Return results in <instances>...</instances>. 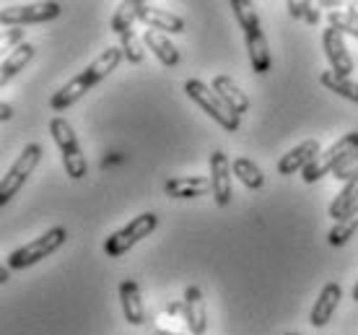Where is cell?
I'll return each instance as SVG.
<instances>
[{"instance_id":"obj_25","label":"cell","mask_w":358,"mask_h":335,"mask_svg":"<svg viewBox=\"0 0 358 335\" xmlns=\"http://www.w3.org/2000/svg\"><path fill=\"white\" fill-rule=\"evenodd\" d=\"M356 231H358V208L353 211V213H348L345 218H341V221H335V227H332L330 234H327V242H330L332 247H343Z\"/></svg>"},{"instance_id":"obj_19","label":"cell","mask_w":358,"mask_h":335,"mask_svg":"<svg viewBox=\"0 0 358 335\" xmlns=\"http://www.w3.org/2000/svg\"><path fill=\"white\" fill-rule=\"evenodd\" d=\"M143 45L156 55V60L166 68H174L179 65V50L171 45L169 34H162V31H153V29H145L143 31Z\"/></svg>"},{"instance_id":"obj_3","label":"cell","mask_w":358,"mask_h":335,"mask_svg":"<svg viewBox=\"0 0 358 335\" xmlns=\"http://www.w3.org/2000/svg\"><path fill=\"white\" fill-rule=\"evenodd\" d=\"M65 239H68L65 227L47 229L45 234L36 236L34 242L18 247V250H13V252L8 255V268L10 271H24V268H31V265L42 263L45 257H50V255L57 252V250L65 245Z\"/></svg>"},{"instance_id":"obj_9","label":"cell","mask_w":358,"mask_h":335,"mask_svg":"<svg viewBox=\"0 0 358 335\" xmlns=\"http://www.w3.org/2000/svg\"><path fill=\"white\" fill-rule=\"evenodd\" d=\"M210 195L215 198V203L226 208L231 203V162L224 151H213L210 154Z\"/></svg>"},{"instance_id":"obj_10","label":"cell","mask_w":358,"mask_h":335,"mask_svg":"<svg viewBox=\"0 0 358 335\" xmlns=\"http://www.w3.org/2000/svg\"><path fill=\"white\" fill-rule=\"evenodd\" d=\"M182 320L189 327L192 335H206L208 330V307L203 299V291L197 286L185 289V299H182Z\"/></svg>"},{"instance_id":"obj_12","label":"cell","mask_w":358,"mask_h":335,"mask_svg":"<svg viewBox=\"0 0 358 335\" xmlns=\"http://www.w3.org/2000/svg\"><path fill=\"white\" fill-rule=\"evenodd\" d=\"M141 24H145V29L162 31V34H182L185 31V18L171 13V10L156 8L151 3L141 0Z\"/></svg>"},{"instance_id":"obj_14","label":"cell","mask_w":358,"mask_h":335,"mask_svg":"<svg viewBox=\"0 0 358 335\" xmlns=\"http://www.w3.org/2000/svg\"><path fill=\"white\" fill-rule=\"evenodd\" d=\"M341 299H343L341 283H335V281L324 283L322 291H320V297H317V301H314L309 322H312L314 327H324L332 320V315H335V309H338Z\"/></svg>"},{"instance_id":"obj_32","label":"cell","mask_w":358,"mask_h":335,"mask_svg":"<svg viewBox=\"0 0 358 335\" xmlns=\"http://www.w3.org/2000/svg\"><path fill=\"white\" fill-rule=\"evenodd\" d=\"M10 115H13V107L10 104H0V120H10Z\"/></svg>"},{"instance_id":"obj_1","label":"cell","mask_w":358,"mask_h":335,"mask_svg":"<svg viewBox=\"0 0 358 335\" xmlns=\"http://www.w3.org/2000/svg\"><path fill=\"white\" fill-rule=\"evenodd\" d=\"M122 60H125V55H122L120 47H107L86 71L78 73L76 78H71L60 91H55L52 99H50V107H52L55 112H65L68 107H73V104L78 99H83L96 83L104 81L109 73L117 71V65L122 63Z\"/></svg>"},{"instance_id":"obj_17","label":"cell","mask_w":358,"mask_h":335,"mask_svg":"<svg viewBox=\"0 0 358 335\" xmlns=\"http://www.w3.org/2000/svg\"><path fill=\"white\" fill-rule=\"evenodd\" d=\"M213 91L224 99V104L231 109L234 115H239V117H242L244 112H250V97H247V94H244V91L231 81V76H215Z\"/></svg>"},{"instance_id":"obj_6","label":"cell","mask_w":358,"mask_h":335,"mask_svg":"<svg viewBox=\"0 0 358 335\" xmlns=\"http://www.w3.org/2000/svg\"><path fill=\"white\" fill-rule=\"evenodd\" d=\"M63 13V6L57 0H42V3H13L0 8V24L3 27H29V24H47Z\"/></svg>"},{"instance_id":"obj_38","label":"cell","mask_w":358,"mask_h":335,"mask_svg":"<svg viewBox=\"0 0 358 335\" xmlns=\"http://www.w3.org/2000/svg\"><path fill=\"white\" fill-rule=\"evenodd\" d=\"M286 335H301V333H286Z\"/></svg>"},{"instance_id":"obj_31","label":"cell","mask_w":358,"mask_h":335,"mask_svg":"<svg viewBox=\"0 0 358 335\" xmlns=\"http://www.w3.org/2000/svg\"><path fill=\"white\" fill-rule=\"evenodd\" d=\"M24 36H27V29H21V27L6 29V31H3V42H0V47L13 52V50H18L21 45H27V42H24Z\"/></svg>"},{"instance_id":"obj_34","label":"cell","mask_w":358,"mask_h":335,"mask_svg":"<svg viewBox=\"0 0 358 335\" xmlns=\"http://www.w3.org/2000/svg\"><path fill=\"white\" fill-rule=\"evenodd\" d=\"M320 6H324V8H338V3H330V0H322Z\"/></svg>"},{"instance_id":"obj_24","label":"cell","mask_w":358,"mask_h":335,"mask_svg":"<svg viewBox=\"0 0 358 335\" xmlns=\"http://www.w3.org/2000/svg\"><path fill=\"white\" fill-rule=\"evenodd\" d=\"M320 81H322L324 89L335 91L338 97H343V99H348V101H356L358 104V83L350 81L348 76H338L335 71H324L322 76H320Z\"/></svg>"},{"instance_id":"obj_20","label":"cell","mask_w":358,"mask_h":335,"mask_svg":"<svg viewBox=\"0 0 358 335\" xmlns=\"http://www.w3.org/2000/svg\"><path fill=\"white\" fill-rule=\"evenodd\" d=\"M34 52H36V47L34 45H21L18 50H13V52L3 60V71H0V86H6V83H10L13 78H16L18 73L24 71L31 60H34Z\"/></svg>"},{"instance_id":"obj_22","label":"cell","mask_w":358,"mask_h":335,"mask_svg":"<svg viewBox=\"0 0 358 335\" xmlns=\"http://www.w3.org/2000/svg\"><path fill=\"white\" fill-rule=\"evenodd\" d=\"M231 172L239 177V182H242L247 190H260L262 185H265V174H262V169L255 162H252V159H247V156H239V159H234V162H231Z\"/></svg>"},{"instance_id":"obj_36","label":"cell","mask_w":358,"mask_h":335,"mask_svg":"<svg viewBox=\"0 0 358 335\" xmlns=\"http://www.w3.org/2000/svg\"><path fill=\"white\" fill-rule=\"evenodd\" d=\"M153 335H182V333H171V330H156Z\"/></svg>"},{"instance_id":"obj_26","label":"cell","mask_w":358,"mask_h":335,"mask_svg":"<svg viewBox=\"0 0 358 335\" xmlns=\"http://www.w3.org/2000/svg\"><path fill=\"white\" fill-rule=\"evenodd\" d=\"M229 6H231L234 16H236V21H239V27H242L244 31L260 29V16H257L255 3H250V0H231Z\"/></svg>"},{"instance_id":"obj_30","label":"cell","mask_w":358,"mask_h":335,"mask_svg":"<svg viewBox=\"0 0 358 335\" xmlns=\"http://www.w3.org/2000/svg\"><path fill=\"white\" fill-rule=\"evenodd\" d=\"M332 177L341 182H350L358 177V151H353V154H348L345 159H343L335 169H332Z\"/></svg>"},{"instance_id":"obj_27","label":"cell","mask_w":358,"mask_h":335,"mask_svg":"<svg viewBox=\"0 0 358 335\" xmlns=\"http://www.w3.org/2000/svg\"><path fill=\"white\" fill-rule=\"evenodd\" d=\"M327 21H330V27L335 29V31L350 34L358 39V16H353L350 10H330V13H327Z\"/></svg>"},{"instance_id":"obj_18","label":"cell","mask_w":358,"mask_h":335,"mask_svg":"<svg viewBox=\"0 0 358 335\" xmlns=\"http://www.w3.org/2000/svg\"><path fill=\"white\" fill-rule=\"evenodd\" d=\"M244 39H247V52H250L252 71L257 73V76H265V73L273 68V57H270L268 39H265V34H262V29L244 31Z\"/></svg>"},{"instance_id":"obj_23","label":"cell","mask_w":358,"mask_h":335,"mask_svg":"<svg viewBox=\"0 0 358 335\" xmlns=\"http://www.w3.org/2000/svg\"><path fill=\"white\" fill-rule=\"evenodd\" d=\"M135 21H141V0H122L112 16V31L120 36L127 34L133 31Z\"/></svg>"},{"instance_id":"obj_15","label":"cell","mask_w":358,"mask_h":335,"mask_svg":"<svg viewBox=\"0 0 358 335\" xmlns=\"http://www.w3.org/2000/svg\"><path fill=\"white\" fill-rule=\"evenodd\" d=\"M210 177H197V174H189V177H171L164 185V192L169 198H179V200H187V198H200L210 192Z\"/></svg>"},{"instance_id":"obj_13","label":"cell","mask_w":358,"mask_h":335,"mask_svg":"<svg viewBox=\"0 0 358 335\" xmlns=\"http://www.w3.org/2000/svg\"><path fill=\"white\" fill-rule=\"evenodd\" d=\"M322 154V148H320V141L317 138H306L301 143L291 148L280 162H278V174H296V172H304L306 166L317 159V156Z\"/></svg>"},{"instance_id":"obj_7","label":"cell","mask_w":358,"mask_h":335,"mask_svg":"<svg viewBox=\"0 0 358 335\" xmlns=\"http://www.w3.org/2000/svg\"><path fill=\"white\" fill-rule=\"evenodd\" d=\"M42 162V145L39 143H29L18 159L10 164V169L3 174V182H0V206H6L13 195H16L24 185H27L29 174L36 169V164Z\"/></svg>"},{"instance_id":"obj_11","label":"cell","mask_w":358,"mask_h":335,"mask_svg":"<svg viewBox=\"0 0 358 335\" xmlns=\"http://www.w3.org/2000/svg\"><path fill=\"white\" fill-rule=\"evenodd\" d=\"M322 47H324V55H327V63H330V71H335L338 76H350V71H353V57H350L341 31H335L332 27L324 29Z\"/></svg>"},{"instance_id":"obj_5","label":"cell","mask_w":358,"mask_h":335,"mask_svg":"<svg viewBox=\"0 0 358 335\" xmlns=\"http://www.w3.org/2000/svg\"><path fill=\"white\" fill-rule=\"evenodd\" d=\"M159 227V218L156 213H141V216H135L127 227L117 229L115 234L107 236V242H104V252L107 257H122L125 252H130L138 242H143L145 236H151Z\"/></svg>"},{"instance_id":"obj_4","label":"cell","mask_w":358,"mask_h":335,"mask_svg":"<svg viewBox=\"0 0 358 335\" xmlns=\"http://www.w3.org/2000/svg\"><path fill=\"white\" fill-rule=\"evenodd\" d=\"M185 94L206 112L208 117H213L218 125L224 127L226 133H236V130H239V120L242 117L234 115L231 109L226 107L224 99L213 91V86L197 81V78H189V81H185Z\"/></svg>"},{"instance_id":"obj_21","label":"cell","mask_w":358,"mask_h":335,"mask_svg":"<svg viewBox=\"0 0 358 335\" xmlns=\"http://www.w3.org/2000/svg\"><path fill=\"white\" fill-rule=\"evenodd\" d=\"M356 208H358V177L356 180L345 182V187H343V190L335 195V200L330 203L327 213H330L335 221H341V218H345Z\"/></svg>"},{"instance_id":"obj_29","label":"cell","mask_w":358,"mask_h":335,"mask_svg":"<svg viewBox=\"0 0 358 335\" xmlns=\"http://www.w3.org/2000/svg\"><path fill=\"white\" fill-rule=\"evenodd\" d=\"M286 8H288V16L291 18H301V21L312 24V27L320 21V10L314 8L309 0H288Z\"/></svg>"},{"instance_id":"obj_33","label":"cell","mask_w":358,"mask_h":335,"mask_svg":"<svg viewBox=\"0 0 358 335\" xmlns=\"http://www.w3.org/2000/svg\"><path fill=\"white\" fill-rule=\"evenodd\" d=\"M10 268H0V283H6V281H8V278H10Z\"/></svg>"},{"instance_id":"obj_2","label":"cell","mask_w":358,"mask_h":335,"mask_svg":"<svg viewBox=\"0 0 358 335\" xmlns=\"http://www.w3.org/2000/svg\"><path fill=\"white\" fill-rule=\"evenodd\" d=\"M50 133H52L55 143L63 154V164H65V174L71 180H83L86 172H89V164H86V154L81 151V143L76 138V130L65 117H52L50 120Z\"/></svg>"},{"instance_id":"obj_37","label":"cell","mask_w":358,"mask_h":335,"mask_svg":"<svg viewBox=\"0 0 358 335\" xmlns=\"http://www.w3.org/2000/svg\"><path fill=\"white\" fill-rule=\"evenodd\" d=\"M353 301L358 304V278H356V286H353Z\"/></svg>"},{"instance_id":"obj_35","label":"cell","mask_w":358,"mask_h":335,"mask_svg":"<svg viewBox=\"0 0 358 335\" xmlns=\"http://www.w3.org/2000/svg\"><path fill=\"white\" fill-rule=\"evenodd\" d=\"M348 10H350V13H353V16H358V3H350Z\"/></svg>"},{"instance_id":"obj_16","label":"cell","mask_w":358,"mask_h":335,"mask_svg":"<svg viewBox=\"0 0 358 335\" xmlns=\"http://www.w3.org/2000/svg\"><path fill=\"white\" fill-rule=\"evenodd\" d=\"M120 301H122V315L130 325H143L145 322V307L141 297V286L133 278H125L120 283Z\"/></svg>"},{"instance_id":"obj_8","label":"cell","mask_w":358,"mask_h":335,"mask_svg":"<svg viewBox=\"0 0 358 335\" xmlns=\"http://www.w3.org/2000/svg\"><path fill=\"white\" fill-rule=\"evenodd\" d=\"M353 151H358V130L345 133V136L338 138L330 148H324L322 154L317 156V159L304 169V182L312 185V182L322 180L324 174H332V169H335L348 154H353Z\"/></svg>"},{"instance_id":"obj_28","label":"cell","mask_w":358,"mask_h":335,"mask_svg":"<svg viewBox=\"0 0 358 335\" xmlns=\"http://www.w3.org/2000/svg\"><path fill=\"white\" fill-rule=\"evenodd\" d=\"M120 50H122V55H125V60L127 63H143V39H138V34L135 31H127V34L120 36Z\"/></svg>"}]
</instances>
